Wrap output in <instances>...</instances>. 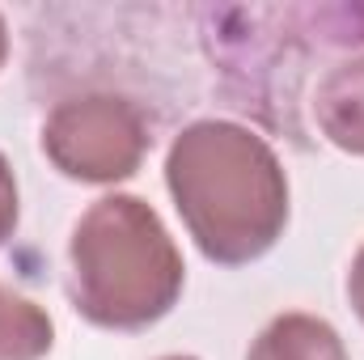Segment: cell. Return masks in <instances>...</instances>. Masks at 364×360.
Listing matches in <instances>:
<instances>
[{"label": "cell", "mask_w": 364, "mask_h": 360, "mask_svg": "<svg viewBox=\"0 0 364 360\" xmlns=\"http://www.w3.org/2000/svg\"><path fill=\"white\" fill-rule=\"evenodd\" d=\"M186 263L166 221L140 195H102L68 238V297L102 331H149L182 297Z\"/></svg>", "instance_id": "obj_2"}, {"label": "cell", "mask_w": 364, "mask_h": 360, "mask_svg": "<svg viewBox=\"0 0 364 360\" xmlns=\"http://www.w3.org/2000/svg\"><path fill=\"white\" fill-rule=\"evenodd\" d=\"M246 360H348L339 331L318 314H279L259 339L250 344Z\"/></svg>", "instance_id": "obj_6"}, {"label": "cell", "mask_w": 364, "mask_h": 360, "mask_svg": "<svg viewBox=\"0 0 364 360\" xmlns=\"http://www.w3.org/2000/svg\"><path fill=\"white\" fill-rule=\"evenodd\" d=\"M348 301H352L356 318L364 322V246L356 250V259H352V271H348Z\"/></svg>", "instance_id": "obj_9"}, {"label": "cell", "mask_w": 364, "mask_h": 360, "mask_svg": "<svg viewBox=\"0 0 364 360\" xmlns=\"http://www.w3.org/2000/svg\"><path fill=\"white\" fill-rule=\"evenodd\" d=\"M309 106H314L318 132L335 149L364 157V51L335 60L318 77Z\"/></svg>", "instance_id": "obj_5"}, {"label": "cell", "mask_w": 364, "mask_h": 360, "mask_svg": "<svg viewBox=\"0 0 364 360\" xmlns=\"http://www.w3.org/2000/svg\"><path fill=\"white\" fill-rule=\"evenodd\" d=\"M17 216H21V199H17V174H13L9 157L0 153V246L13 238V229H17Z\"/></svg>", "instance_id": "obj_8"}, {"label": "cell", "mask_w": 364, "mask_h": 360, "mask_svg": "<svg viewBox=\"0 0 364 360\" xmlns=\"http://www.w3.org/2000/svg\"><path fill=\"white\" fill-rule=\"evenodd\" d=\"M166 186L191 242L216 268L263 259L288 229L284 162L246 123H186L166 153Z\"/></svg>", "instance_id": "obj_1"}, {"label": "cell", "mask_w": 364, "mask_h": 360, "mask_svg": "<svg viewBox=\"0 0 364 360\" xmlns=\"http://www.w3.org/2000/svg\"><path fill=\"white\" fill-rule=\"evenodd\" d=\"M9 60V26H4V13H0V68Z\"/></svg>", "instance_id": "obj_10"}, {"label": "cell", "mask_w": 364, "mask_h": 360, "mask_svg": "<svg viewBox=\"0 0 364 360\" xmlns=\"http://www.w3.org/2000/svg\"><path fill=\"white\" fill-rule=\"evenodd\" d=\"M208 55L225 77L233 106L267 127H288L314 55L343 60L364 51V4H288V9H212Z\"/></svg>", "instance_id": "obj_3"}, {"label": "cell", "mask_w": 364, "mask_h": 360, "mask_svg": "<svg viewBox=\"0 0 364 360\" xmlns=\"http://www.w3.org/2000/svg\"><path fill=\"white\" fill-rule=\"evenodd\" d=\"M161 360H195V356H161Z\"/></svg>", "instance_id": "obj_11"}, {"label": "cell", "mask_w": 364, "mask_h": 360, "mask_svg": "<svg viewBox=\"0 0 364 360\" xmlns=\"http://www.w3.org/2000/svg\"><path fill=\"white\" fill-rule=\"evenodd\" d=\"M38 140H43L47 162L64 179L90 182V186L132 179L153 149L144 110L132 97L106 90L55 102L51 115L43 119Z\"/></svg>", "instance_id": "obj_4"}, {"label": "cell", "mask_w": 364, "mask_h": 360, "mask_svg": "<svg viewBox=\"0 0 364 360\" xmlns=\"http://www.w3.org/2000/svg\"><path fill=\"white\" fill-rule=\"evenodd\" d=\"M55 344L51 314L0 284V360H43Z\"/></svg>", "instance_id": "obj_7"}]
</instances>
